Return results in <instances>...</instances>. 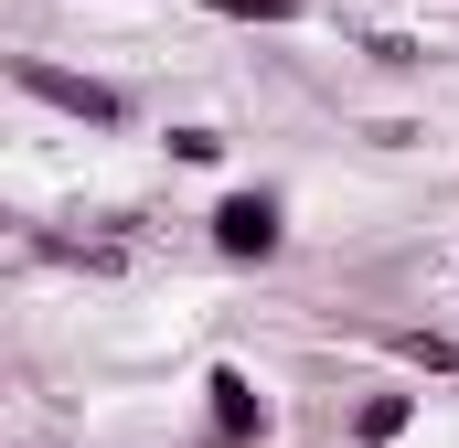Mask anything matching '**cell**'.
I'll use <instances>...</instances> for the list:
<instances>
[{"instance_id": "6da1fadb", "label": "cell", "mask_w": 459, "mask_h": 448, "mask_svg": "<svg viewBox=\"0 0 459 448\" xmlns=\"http://www.w3.org/2000/svg\"><path fill=\"white\" fill-rule=\"evenodd\" d=\"M204 235H214V256H235V267H267L289 246V193L278 182H235L225 203L204 214Z\"/></svg>"}, {"instance_id": "7a4b0ae2", "label": "cell", "mask_w": 459, "mask_h": 448, "mask_svg": "<svg viewBox=\"0 0 459 448\" xmlns=\"http://www.w3.org/2000/svg\"><path fill=\"white\" fill-rule=\"evenodd\" d=\"M11 86H22V97H43V108H65V117H86V128H128V86H108V75H65V65L22 54V65H11Z\"/></svg>"}, {"instance_id": "3957f363", "label": "cell", "mask_w": 459, "mask_h": 448, "mask_svg": "<svg viewBox=\"0 0 459 448\" xmlns=\"http://www.w3.org/2000/svg\"><path fill=\"white\" fill-rule=\"evenodd\" d=\"M204 406H214V448H256L267 438V384L246 363H214L204 374Z\"/></svg>"}, {"instance_id": "277c9868", "label": "cell", "mask_w": 459, "mask_h": 448, "mask_svg": "<svg viewBox=\"0 0 459 448\" xmlns=\"http://www.w3.org/2000/svg\"><path fill=\"white\" fill-rule=\"evenodd\" d=\"M406 427H417V395H406V384H374V395L352 406V438L363 448H395Z\"/></svg>"}, {"instance_id": "5b68a950", "label": "cell", "mask_w": 459, "mask_h": 448, "mask_svg": "<svg viewBox=\"0 0 459 448\" xmlns=\"http://www.w3.org/2000/svg\"><path fill=\"white\" fill-rule=\"evenodd\" d=\"M395 352L428 363V374H459V341H449V332H395Z\"/></svg>"}, {"instance_id": "8992f818", "label": "cell", "mask_w": 459, "mask_h": 448, "mask_svg": "<svg viewBox=\"0 0 459 448\" xmlns=\"http://www.w3.org/2000/svg\"><path fill=\"white\" fill-rule=\"evenodd\" d=\"M171 160H193V171H204V160H225V139H214V128H171Z\"/></svg>"}, {"instance_id": "52a82bcc", "label": "cell", "mask_w": 459, "mask_h": 448, "mask_svg": "<svg viewBox=\"0 0 459 448\" xmlns=\"http://www.w3.org/2000/svg\"><path fill=\"white\" fill-rule=\"evenodd\" d=\"M204 11H225V22H289V0H204Z\"/></svg>"}]
</instances>
